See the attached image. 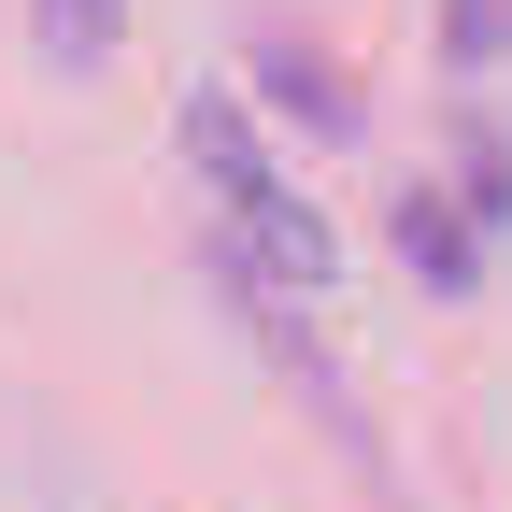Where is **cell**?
<instances>
[{"label": "cell", "mask_w": 512, "mask_h": 512, "mask_svg": "<svg viewBox=\"0 0 512 512\" xmlns=\"http://www.w3.org/2000/svg\"><path fill=\"white\" fill-rule=\"evenodd\" d=\"M185 143L214 157V185H228V214H242L256 242H271V271H285V285H342V228H328V214H313L299 185H285V157L256 143V128H242L228 100H185Z\"/></svg>", "instance_id": "obj_1"}, {"label": "cell", "mask_w": 512, "mask_h": 512, "mask_svg": "<svg viewBox=\"0 0 512 512\" xmlns=\"http://www.w3.org/2000/svg\"><path fill=\"white\" fill-rule=\"evenodd\" d=\"M43 43H57V57H100V43H114V0H43Z\"/></svg>", "instance_id": "obj_2"}]
</instances>
